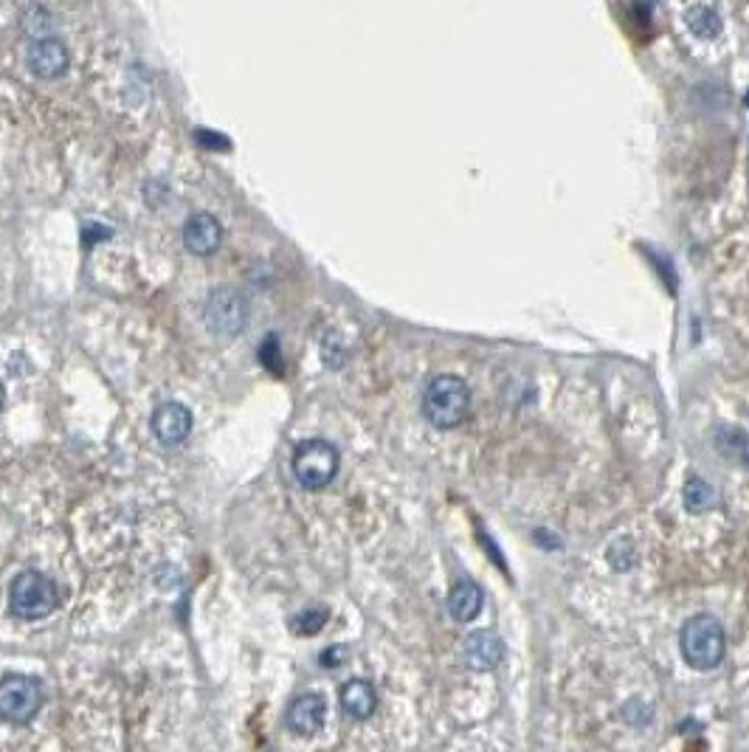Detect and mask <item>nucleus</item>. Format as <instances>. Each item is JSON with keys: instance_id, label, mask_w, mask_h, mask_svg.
<instances>
[{"instance_id": "nucleus-1", "label": "nucleus", "mask_w": 749, "mask_h": 752, "mask_svg": "<svg viewBox=\"0 0 749 752\" xmlns=\"http://www.w3.org/2000/svg\"><path fill=\"white\" fill-rule=\"evenodd\" d=\"M679 648H682V660L688 662L693 671H713L719 668L727 651L724 626L713 614H693L682 626Z\"/></svg>"}, {"instance_id": "nucleus-2", "label": "nucleus", "mask_w": 749, "mask_h": 752, "mask_svg": "<svg viewBox=\"0 0 749 752\" xmlns=\"http://www.w3.org/2000/svg\"><path fill=\"white\" fill-rule=\"evenodd\" d=\"M471 412V389L457 375H437L426 386L423 415L434 429H457Z\"/></svg>"}, {"instance_id": "nucleus-3", "label": "nucleus", "mask_w": 749, "mask_h": 752, "mask_svg": "<svg viewBox=\"0 0 749 752\" xmlns=\"http://www.w3.org/2000/svg\"><path fill=\"white\" fill-rule=\"evenodd\" d=\"M60 606V589L43 572H20L9 589V609L23 620H40Z\"/></svg>"}, {"instance_id": "nucleus-4", "label": "nucleus", "mask_w": 749, "mask_h": 752, "mask_svg": "<svg viewBox=\"0 0 749 752\" xmlns=\"http://www.w3.org/2000/svg\"><path fill=\"white\" fill-rule=\"evenodd\" d=\"M338 451L327 440H305L293 451V476L307 491L327 488L338 474Z\"/></svg>"}, {"instance_id": "nucleus-5", "label": "nucleus", "mask_w": 749, "mask_h": 752, "mask_svg": "<svg viewBox=\"0 0 749 752\" xmlns=\"http://www.w3.org/2000/svg\"><path fill=\"white\" fill-rule=\"evenodd\" d=\"M203 319L214 336L234 338L248 324V302L237 288H217L206 299Z\"/></svg>"}, {"instance_id": "nucleus-6", "label": "nucleus", "mask_w": 749, "mask_h": 752, "mask_svg": "<svg viewBox=\"0 0 749 752\" xmlns=\"http://www.w3.org/2000/svg\"><path fill=\"white\" fill-rule=\"evenodd\" d=\"M40 705H43V691L31 676L12 674L0 679V722H31Z\"/></svg>"}, {"instance_id": "nucleus-7", "label": "nucleus", "mask_w": 749, "mask_h": 752, "mask_svg": "<svg viewBox=\"0 0 749 752\" xmlns=\"http://www.w3.org/2000/svg\"><path fill=\"white\" fill-rule=\"evenodd\" d=\"M192 431V412L186 409L184 403H161L153 415V434L158 437V443L164 446H178L184 443Z\"/></svg>"}, {"instance_id": "nucleus-8", "label": "nucleus", "mask_w": 749, "mask_h": 752, "mask_svg": "<svg viewBox=\"0 0 749 752\" xmlns=\"http://www.w3.org/2000/svg\"><path fill=\"white\" fill-rule=\"evenodd\" d=\"M462 657H465V665L471 671H479V674L482 671H493L502 662V657H505V645H502V640L493 631H474V634L465 637Z\"/></svg>"}, {"instance_id": "nucleus-9", "label": "nucleus", "mask_w": 749, "mask_h": 752, "mask_svg": "<svg viewBox=\"0 0 749 752\" xmlns=\"http://www.w3.org/2000/svg\"><path fill=\"white\" fill-rule=\"evenodd\" d=\"M220 240H223V226L209 212H195L184 223V246L198 257L214 254L220 248Z\"/></svg>"}, {"instance_id": "nucleus-10", "label": "nucleus", "mask_w": 749, "mask_h": 752, "mask_svg": "<svg viewBox=\"0 0 749 752\" xmlns=\"http://www.w3.org/2000/svg\"><path fill=\"white\" fill-rule=\"evenodd\" d=\"M68 48L60 40L46 37V40H34L29 48V68L43 79H57L68 71Z\"/></svg>"}, {"instance_id": "nucleus-11", "label": "nucleus", "mask_w": 749, "mask_h": 752, "mask_svg": "<svg viewBox=\"0 0 749 752\" xmlns=\"http://www.w3.org/2000/svg\"><path fill=\"white\" fill-rule=\"evenodd\" d=\"M327 719V705L319 693H302L293 699L291 710H288V724L293 733L299 736H316Z\"/></svg>"}, {"instance_id": "nucleus-12", "label": "nucleus", "mask_w": 749, "mask_h": 752, "mask_svg": "<svg viewBox=\"0 0 749 752\" xmlns=\"http://www.w3.org/2000/svg\"><path fill=\"white\" fill-rule=\"evenodd\" d=\"M341 707H344L347 716L358 719V722L369 719L375 713V707H378V693L372 688V682H367V679H350L341 688Z\"/></svg>"}, {"instance_id": "nucleus-13", "label": "nucleus", "mask_w": 749, "mask_h": 752, "mask_svg": "<svg viewBox=\"0 0 749 752\" xmlns=\"http://www.w3.org/2000/svg\"><path fill=\"white\" fill-rule=\"evenodd\" d=\"M482 603H485V595H482V589L471 581H462L451 589V595H448V612L454 620L459 623H471L476 614L482 612Z\"/></svg>"}, {"instance_id": "nucleus-14", "label": "nucleus", "mask_w": 749, "mask_h": 752, "mask_svg": "<svg viewBox=\"0 0 749 752\" xmlns=\"http://www.w3.org/2000/svg\"><path fill=\"white\" fill-rule=\"evenodd\" d=\"M685 505L693 513H702V510H710V507L716 505V491H713V485L710 482H704V479H688V485H685Z\"/></svg>"}, {"instance_id": "nucleus-15", "label": "nucleus", "mask_w": 749, "mask_h": 752, "mask_svg": "<svg viewBox=\"0 0 749 752\" xmlns=\"http://www.w3.org/2000/svg\"><path fill=\"white\" fill-rule=\"evenodd\" d=\"M688 26L699 37L710 40V37H716L721 31V17L710 6H693V9H688Z\"/></svg>"}, {"instance_id": "nucleus-16", "label": "nucleus", "mask_w": 749, "mask_h": 752, "mask_svg": "<svg viewBox=\"0 0 749 752\" xmlns=\"http://www.w3.org/2000/svg\"><path fill=\"white\" fill-rule=\"evenodd\" d=\"M716 443H719L721 454L741 457V462H744V465H749V437H747V434H741V431H735V429H721L719 437H716Z\"/></svg>"}, {"instance_id": "nucleus-17", "label": "nucleus", "mask_w": 749, "mask_h": 752, "mask_svg": "<svg viewBox=\"0 0 749 752\" xmlns=\"http://www.w3.org/2000/svg\"><path fill=\"white\" fill-rule=\"evenodd\" d=\"M324 623H327V612L324 609H305V612H299L293 617L291 629L296 634H302V637H310V634L324 629Z\"/></svg>"}, {"instance_id": "nucleus-18", "label": "nucleus", "mask_w": 749, "mask_h": 752, "mask_svg": "<svg viewBox=\"0 0 749 752\" xmlns=\"http://www.w3.org/2000/svg\"><path fill=\"white\" fill-rule=\"evenodd\" d=\"M637 561V553H634V547H631V541H614L612 547H609V564H612L617 572H628L631 564Z\"/></svg>"}, {"instance_id": "nucleus-19", "label": "nucleus", "mask_w": 749, "mask_h": 752, "mask_svg": "<svg viewBox=\"0 0 749 752\" xmlns=\"http://www.w3.org/2000/svg\"><path fill=\"white\" fill-rule=\"evenodd\" d=\"M260 358H262V364H265L268 369H274V372H282V353H279V338L268 336L265 341H262Z\"/></svg>"}, {"instance_id": "nucleus-20", "label": "nucleus", "mask_w": 749, "mask_h": 752, "mask_svg": "<svg viewBox=\"0 0 749 752\" xmlns=\"http://www.w3.org/2000/svg\"><path fill=\"white\" fill-rule=\"evenodd\" d=\"M344 654H347V648H344V645L327 648V651L321 654V665H324V668H336V665H341V662H344V660H341Z\"/></svg>"}, {"instance_id": "nucleus-21", "label": "nucleus", "mask_w": 749, "mask_h": 752, "mask_svg": "<svg viewBox=\"0 0 749 752\" xmlns=\"http://www.w3.org/2000/svg\"><path fill=\"white\" fill-rule=\"evenodd\" d=\"M214 136H217V133H209V130H198L200 144H209V147H229V141L214 139Z\"/></svg>"}, {"instance_id": "nucleus-22", "label": "nucleus", "mask_w": 749, "mask_h": 752, "mask_svg": "<svg viewBox=\"0 0 749 752\" xmlns=\"http://www.w3.org/2000/svg\"><path fill=\"white\" fill-rule=\"evenodd\" d=\"M3 403H6V389L0 384V409H3Z\"/></svg>"}]
</instances>
